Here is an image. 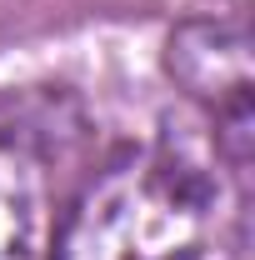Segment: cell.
Here are the masks:
<instances>
[{"instance_id": "obj_1", "label": "cell", "mask_w": 255, "mask_h": 260, "mask_svg": "<svg viewBox=\"0 0 255 260\" xmlns=\"http://www.w3.org/2000/svg\"><path fill=\"white\" fill-rule=\"evenodd\" d=\"M240 170L195 145H140L100 165L55 230V260H240Z\"/></svg>"}, {"instance_id": "obj_2", "label": "cell", "mask_w": 255, "mask_h": 260, "mask_svg": "<svg viewBox=\"0 0 255 260\" xmlns=\"http://www.w3.org/2000/svg\"><path fill=\"white\" fill-rule=\"evenodd\" d=\"M165 70L175 85L210 115L215 125V150L225 155L230 170L245 175L250 160V135H255V110H250V30L245 20H185L165 45Z\"/></svg>"}, {"instance_id": "obj_3", "label": "cell", "mask_w": 255, "mask_h": 260, "mask_svg": "<svg viewBox=\"0 0 255 260\" xmlns=\"http://www.w3.org/2000/svg\"><path fill=\"white\" fill-rule=\"evenodd\" d=\"M50 165L25 130L0 120V260H40L50 250Z\"/></svg>"}]
</instances>
